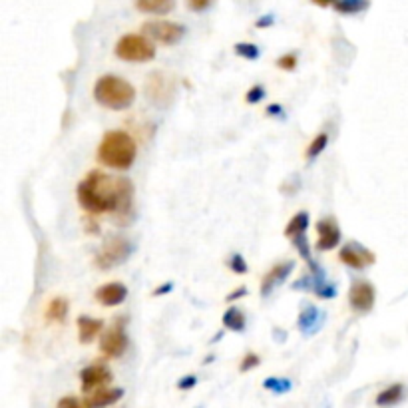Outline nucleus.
I'll use <instances>...</instances> for the list:
<instances>
[{"label":"nucleus","instance_id":"f257e3e1","mask_svg":"<svg viewBox=\"0 0 408 408\" xmlns=\"http://www.w3.org/2000/svg\"><path fill=\"white\" fill-rule=\"evenodd\" d=\"M76 200L78 205L86 211V215H104L114 213L120 200L118 178L104 173L100 169H92L86 178L76 185Z\"/></svg>","mask_w":408,"mask_h":408},{"label":"nucleus","instance_id":"7c9ffc66","mask_svg":"<svg viewBox=\"0 0 408 408\" xmlns=\"http://www.w3.org/2000/svg\"><path fill=\"white\" fill-rule=\"evenodd\" d=\"M267 96V90L261 86V84H255V86H251L249 90H247V94H245V102L247 104H259L263 98Z\"/></svg>","mask_w":408,"mask_h":408},{"label":"nucleus","instance_id":"72a5a7b5","mask_svg":"<svg viewBox=\"0 0 408 408\" xmlns=\"http://www.w3.org/2000/svg\"><path fill=\"white\" fill-rule=\"evenodd\" d=\"M197 385V376L195 374H185L178 381V388L180 390H191V388Z\"/></svg>","mask_w":408,"mask_h":408},{"label":"nucleus","instance_id":"58836bf2","mask_svg":"<svg viewBox=\"0 0 408 408\" xmlns=\"http://www.w3.org/2000/svg\"><path fill=\"white\" fill-rule=\"evenodd\" d=\"M171 291H173V283L167 281V283H163L162 287H156V289L152 291V295H154V297H162V295H167V293H171Z\"/></svg>","mask_w":408,"mask_h":408},{"label":"nucleus","instance_id":"7ed1b4c3","mask_svg":"<svg viewBox=\"0 0 408 408\" xmlns=\"http://www.w3.org/2000/svg\"><path fill=\"white\" fill-rule=\"evenodd\" d=\"M94 100L100 104L106 110L122 112L128 110L132 104L136 102V88L122 76L116 74H104L94 84Z\"/></svg>","mask_w":408,"mask_h":408},{"label":"nucleus","instance_id":"f704fd0d","mask_svg":"<svg viewBox=\"0 0 408 408\" xmlns=\"http://www.w3.org/2000/svg\"><path fill=\"white\" fill-rule=\"evenodd\" d=\"M56 408H86V407H82V403L76 398V396H64V398L58 400Z\"/></svg>","mask_w":408,"mask_h":408},{"label":"nucleus","instance_id":"ea45409f","mask_svg":"<svg viewBox=\"0 0 408 408\" xmlns=\"http://www.w3.org/2000/svg\"><path fill=\"white\" fill-rule=\"evenodd\" d=\"M273 22H275V16L265 14V16H261L259 21L255 22V28H269V26H273Z\"/></svg>","mask_w":408,"mask_h":408},{"label":"nucleus","instance_id":"4c0bfd02","mask_svg":"<svg viewBox=\"0 0 408 408\" xmlns=\"http://www.w3.org/2000/svg\"><path fill=\"white\" fill-rule=\"evenodd\" d=\"M245 295H247V289H245V287H237V289H233V291L225 297V301H227V303H233V301L241 299Z\"/></svg>","mask_w":408,"mask_h":408},{"label":"nucleus","instance_id":"4be33fe9","mask_svg":"<svg viewBox=\"0 0 408 408\" xmlns=\"http://www.w3.org/2000/svg\"><path fill=\"white\" fill-rule=\"evenodd\" d=\"M307 229H309V211H299V213H295L289 221H287L285 227V237L287 239H295V237H301V235H305Z\"/></svg>","mask_w":408,"mask_h":408},{"label":"nucleus","instance_id":"cd10ccee","mask_svg":"<svg viewBox=\"0 0 408 408\" xmlns=\"http://www.w3.org/2000/svg\"><path fill=\"white\" fill-rule=\"evenodd\" d=\"M275 64H277V68L283 70V72H293V70H297V66H299V56H297V52H287L283 56H279Z\"/></svg>","mask_w":408,"mask_h":408},{"label":"nucleus","instance_id":"393cba45","mask_svg":"<svg viewBox=\"0 0 408 408\" xmlns=\"http://www.w3.org/2000/svg\"><path fill=\"white\" fill-rule=\"evenodd\" d=\"M326 145H328V134H326V132L317 134V136L309 142V145H307V152H305L307 160H309V162L317 160V158L325 152Z\"/></svg>","mask_w":408,"mask_h":408},{"label":"nucleus","instance_id":"6e6552de","mask_svg":"<svg viewBox=\"0 0 408 408\" xmlns=\"http://www.w3.org/2000/svg\"><path fill=\"white\" fill-rule=\"evenodd\" d=\"M118 187H120V200L116 211L112 213V219L118 227H125L136 217V187L130 178H118Z\"/></svg>","mask_w":408,"mask_h":408},{"label":"nucleus","instance_id":"a19ab883","mask_svg":"<svg viewBox=\"0 0 408 408\" xmlns=\"http://www.w3.org/2000/svg\"><path fill=\"white\" fill-rule=\"evenodd\" d=\"M313 4H317V6H321V8H326V6H331V4H335L337 0H311Z\"/></svg>","mask_w":408,"mask_h":408},{"label":"nucleus","instance_id":"e433bc0d","mask_svg":"<svg viewBox=\"0 0 408 408\" xmlns=\"http://www.w3.org/2000/svg\"><path fill=\"white\" fill-rule=\"evenodd\" d=\"M265 114L269 118H283V106L281 104H271V106H267Z\"/></svg>","mask_w":408,"mask_h":408},{"label":"nucleus","instance_id":"ddd939ff","mask_svg":"<svg viewBox=\"0 0 408 408\" xmlns=\"http://www.w3.org/2000/svg\"><path fill=\"white\" fill-rule=\"evenodd\" d=\"M341 239H343V233L335 217H325L317 221V243H315L317 251L321 253L333 251L335 247H339Z\"/></svg>","mask_w":408,"mask_h":408},{"label":"nucleus","instance_id":"a211bd4d","mask_svg":"<svg viewBox=\"0 0 408 408\" xmlns=\"http://www.w3.org/2000/svg\"><path fill=\"white\" fill-rule=\"evenodd\" d=\"M405 392H407V388L403 383H394V385H390L385 390H381L379 394H376V407L379 408H392L396 407V405H400L403 400H405Z\"/></svg>","mask_w":408,"mask_h":408},{"label":"nucleus","instance_id":"c9c22d12","mask_svg":"<svg viewBox=\"0 0 408 408\" xmlns=\"http://www.w3.org/2000/svg\"><path fill=\"white\" fill-rule=\"evenodd\" d=\"M82 221H84V227H86L88 233H100V225H98V221H94V215H86Z\"/></svg>","mask_w":408,"mask_h":408},{"label":"nucleus","instance_id":"f3484780","mask_svg":"<svg viewBox=\"0 0 408 408\" xmlns=\"http://www.w3.org/2000/svg\"><path fill=\"white\" fill-rule=\"evenodd\" d=\"M123 388H100L96 392L86 394L84 407L86 408H108L116 405L118 400H122Z\"/></svg>","mask_w":408,"mask_h":408},{"label":"nucleus","instance_id":"39448f33","mask_svg":"<svg viewBox=\"0 0 408 408\" xmlns=\"http://www.w3.org/2000/svg\"><path fill=\"white\" fill-rule=\"evenodd\" d=\"M132 251H134V245H132V241L128 237H123V235H112L98 249V253L94 257V263H96L98 269H102V271H110L114 267L125 263L130 259Z\"/></svg>","mask_w":408,"mask_h":408},{"label":"nucleus","instance_id":"2eb2a0df","mask_svg":"<svg viewBox=\"0 0 408 408\" xmlns=\"http://www.w3.org/2000/svg\"><path fill=\"white\" fill-rule=\"evenodd\" d=\"M125 297H128V287L120 281L106 283L94 293V299L102 307H120L125 301Z\"/></svg>","mask_w":408,"mask_h":408},{"label":"nucleus","instance_id":"a878e982","mask_svg":"<svg viewBox=\"0 0 408 408\" xmlns=\"http://www.w3.org/2000/svg\"><path fill=\"white\" fill-rule=\"evenodd\" d=\"M263 388L273 392V394H287L293 388V383L289 379H283V376H269L263 381Z\"/></svg>","mask_w":408,"mask_h":408},{"label":"nucleus","instance_id":"b1692460","mask_svg":"<svg viewBox=\"0 0 408 408\" xmlns=\"http://www.w3.org/2000/svg\"><path fill=\"white\" fill-rule=\"evenodd\" d=\"M370 6V0H337L333 4V8L339 12V14H345V16H355V14H361L368 10Z\"/></svg>","mask_w":408,"mask_h":408},{"label":"nucleus","instance_id":"aec40b11","mask_svg":"<svg viewBox=\"0 0 408 408\" xmlns=\"http://www.w3.org/2000/svg\"><path fill=\"white\" fill-rule=\"evenodd\" d=\"M70 313V303L66 297H54L46 305V321L48 323H64Z\"/></svg>","mask_w":408,"mask_h":408},{"label":"nucleus","instance_id":"c756f323","mask_svg":"<svg viewBox=\"0 0 408 408\" xmlns=\"http://www.w3.org/2000/svg\"><path fill=\"white\" fill-rule=\"evenodd\" d=\"M259 365H261V357L249 350V352H245L241 363H239V370H241V372H249V370L257 368Z\"/></svg>","mask_w":408,"mask_h":408},{"label":"nucleus","instance_id":"4468645a","mask_svg":"<svg viewBox=\"0 0 408 408\" xmlns=\"http://www.w3.org/2000/svg\"><path fill=\"white\" fill-rule=\"evenodd\" d=\"M293 269H295V261L293 259H287V261H281V263L271 267L265 273V277L261 279V297L267 299L293 273Z\"/></svg>","mask_w":408,"mask_h":408},{"label":"nucleus","instance_id":"423d86ee","mask_svg":"<svg viewBox=\"0 0 408 408\" xmlns=\"http://www.w3.org/2000/svg\"><path fill=\"white\" fill-rule=\"evenodd\" d=\"M143 92H145V98L152 106L165 110L176 100V80L169 74L156 70L145 78Z\"/></svg>","mask_w":408,"mask_h":408},{"label":"nucleus","instance_id":"bb28decb","mask_svg":"<svg viewBox=\"0 0 408 408\" xmlns=\"http://www.w3.org/2000/svg\"><path fill=\"white\" fill-rule=\"evenodd\" d=\"M233 50H235V54H237L239 58H245V60H257V58L261 56L259 46L253 44V42H237V44L233 46Z\"/></svg>","mask_w":408,"mask_h":408},{"label":"nucleus","instance_id":"dca6fc26","mask_svg":"<svg viewBox=\"0 0 408 408\" xmlns=\"http://www.w3.org/2000/svg\"><path fill=\"white\" fill-rule=\"evenodd\" d=\"M76 326H78V341L82 345L94 343L98 337H102L104 333L102 319H94V317H88V315H80L76 319Z\"/></svg>","mask_w":408,"mask_h":408},{"label":"nucleus","instance_id":"473e14b6","mask_svg":"<svg viewBox=\"0 0 408 408\" xmlns=\"http://www.w3.org/2000/svg\"><path fill=\"white\" fill-rule=\"evenodd\" d=\"M185 2H187V8L193 12H205L213 4V0H185Z\"/></svg>","mask_w":408,"mask_h":408},{"label":"nucleus","instance_id":"5701e85b","mask_svg":"<svg viewBox=\"0 0 408 408\" xmlns=\"http://www.w3.org/2000/svg\"><path fill=\"white\" fill-rule=\"evenodd\" d=\"M221 323L225 328L233 331V333H243L245 326H247V319H245V313L239 307H229L221 317Z\"/></svg>","mask_w":408,"mask_h":408},{"label":"nucleus","instance_id":"9b49d317","mask_svg":"<svg viewBox=\"0 0 408 408\" xmlns=\"http://www.w3.org/2000/svg\"><path fill=\"white\" fill-rule=\"evenodd\" d=\"M339 259H341L343 265H347L348 269H355V271H363V269L376 263L374 251H370L365 245L357 243V241L343 245L341 251H339Z\"/></svg>","mask_w":408,"mask_h":408},{"label":"nucleus","instance_id":"f8f14e48","mask_svg":"<svg viewBox=\"0 0 408 408\" xmlns=\"http://www.w3.org/2000/svg\"><path fill=\"white\" fill-rule=\"evenodd\" d=\"M112 381H114V374L102 361H96V363H92V365H88L80 370V385L86 394L106 388Z\"/></svg>","mask_w":408,"mask_h":408},{"label":"nucleus","instance_id":"20e7f679","mask_svg":"<svg viewBox=\"0 0 408 408\" xmlns=\"http://www.w3.org/2000/svg\"><path fill=\"white\" fill-rule=\"evenodd\" d=\"M114 54L123 62L132 64H143L156 58V44L143 34H123L116 42Z\"/></svg>","mask_w":408,"mask_h":408},{"label":"nucleus","instance_id":"0eeeda50","mask_svg":"<svg viewBox=\"0 0 408 408\" xmlns=\"http://www.w3.org/2000/svg\"><path fill=\"white\" fill-rule=\"evenodd\" d=\"M185 28L184 24L171 21H162V19H156V21H147L142 24V34L147 36L152 42H158L163 46H173L178 42L184 40Z\"/></svg>","mask_w":408,"mask_h":408},{"label":"nucleus","instance_id":"2f4dec72","mask_svg":"<svg viewBox=\"0 0 408 408\" xmlns=\"http://www.w3.org/2000/svg\"><path fill=\"white\" fill-rule=\"evenodd\" d=\"M319 299H333L335 295H337V287L333 285L331 281H325L323 285L317 289V293H315Z\"/></svg>","mask_w":408,"mask_h":408},{"label":"nucleus","instance_id":"412c9836","mask_svg":"<svg viewBox=\"0 0 408 408\" xmlns=\"http://www.w3.org/2000/svg\"><path fill=\"white\" fill-rule=\"evenodd\" d=\"M321 311L317 309L315 305H305L301 309V313H299V319H297V326H299V331L301 333H305V335H311L317 326H319V319H321Z\"/></svg>","mask_w":408,"mask_h":408},{"label":"nucleus","instance_id":"9d476101","mask_svg":"<svg viewBox=\"0 0 408 408\" xmlns=\"http://www.w3.org/2000/svg\"><path fill=\"white\" fill-rule=\"evenodd\" d=\"M376 303V289L370 281H355L348 289V307L357 315H368Z\"/></svg>","mask_w":408,"mask_h":408},{"label":"nucleus","instance_id":"1a4fd4ad","mask_svg":"<svg viewBox=\"0 0 408 408\" xmlns=\"http://www.w3.org/2000/svg\"><path fill=\"white\" fill-rule=\"evenodd\" d=\"M128 335H125V321L118 319L110 328H106L100 337V350L106 359H120L128 350Z\"/></svg>","mask_w":408,"mask_h":408},{"label":"nucleus","instance_id":"f03ea898","mask_svg":"<svg viewBox=\"0 0 408 408\" xmlns=\"http://www.w3.org/2000/svg\"><path fill=\"white\" fill-rule=\"evenodd\" d=\"M96 158L104 167L128 171L138 158V142L125 130H110L100 140Z\"/></svg>","mask_w":408,"mask_h":408},{"label":"nucleus","instance_id":"6ab92c4d","mask_svg":"<svg viewBox=\"0 0 408 408\" xmlns=\"http://www.w3.org/2000/svg\"><path fill=\"white\" fill-rule=\"evenodd\" d=\"M136 8L143 14H169L176 8V0H134Z\"/></svg>","mask_w":408,"mask_h":408},{"label":"nucleus","instance_id":"c85d7f7f","mask_svg":"<svg viewBox=\"0 0 408 408\" xmlns=\"http://www.w3.org/2000/svg\"><path fill=\"white\" fill-rule=\"evenodd\" d=\"M227 267H229L235 275H245V273L249 271V265H247V261H245V257L241 253H233V255L229 257V261H227Z\"/></svg>","mask_w":408,"mask_h":408}]
</instances>
